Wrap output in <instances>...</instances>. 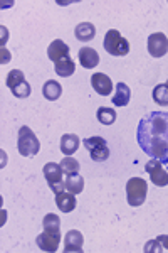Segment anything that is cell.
I'll use <instances>...</instances> for the list:
<instances>
[{"mask_svg": "<svg viewBox=\"0 0 168 253\" xmlns=\"http://www.w3.org/2000/svg\"><path fill=\"white\" fill-rule=\"evenodd\" d=\"M138 144L151 159L168 167V113L151 112L143 117L136 132Z\"/></svg>", "mask_w": 168, "mask_h": 253, "instance_id": "obj_1", "label": "cell"}, {"mask_svg": "<svg viewBox=\"0 0 168 253\" xmlns=\"http://www.w3.org/2000/svg\"><path fill=\"white\" fill-rule=\"evenodd\" d=\"M44 231L35 238V243L42 252H57L61 243V219L57 214H47L42 219Z\"/></svg>", "mask_w": 168, "mask_h": 253, "instance_id": "obj_2", "label": "cell"}, {"mask_svg": "<svg viewBox=\"0 0 168 253\" xmlns=\"http://www.w3.org/2000/svg\"><path fill=\"white\" fill-rule=\"evenodd\" d=\"M17 149H19L20 156H24V157H34L39 154L40 142H39L37 135H35L27 125L20 126V130H19Z\"/></svg>", "mask_w": 168, "mask_h": 253, "instance_id": "obj_3", "label": "cell"}, {"mask_svg": "<svg viewBox=\"0 0 168 253\" xmlns=\"http://www.w3.org/2000/svg\"><path fill=\"white\" fill-rule=\"evenodd\" d=\"M146 193H148V184L143 177H131L126 184V199L128 205L138 208L145 203Z\"/></svg>", "mask_w": 168, "mask_h": 253, "instance_id": "obj_4", "label": "cell"}, {"mask_svg": "<svg viewBox=\"0 0 168 253\" xmlns=\"http://www.w3.org/2000/svg\"><path fill=\"white\" fill-rule=\"evenodd\" d=\"M104 49L111 56H126L130 52V42L123 38L120 31L109 29L104 36Z\"/></svg>", "mask_w": 168, "mask_h": 253, "instance_id": "obj_5", "label": "cell"}, {"mask_svg": "<svg viewBox=\"0 0 168 253\" xmlns=\"http://www.w3.org/2000/svg\"><path fill=\"white\" fill-rule=\"evenodd\" d=\"M7 86L10 88L12 95L15 98H29L31 95V84L26 81V76L20 69H12V71L7 75V80H5Z\"/></svg>", "mask_w": 168, "mask_h": 253, "instance_id": "obj_6", "label": "cell"}, {"mask_svg": "<svg viewBox=\"0 0 168 253\" xmlns=\"http://www.w3.org/2000/svg\"><path fill=\"white\" fill-rule=\"evenodd\" d=\"M83 144L89 150V156L94 162H104L109 157V149L103 137H89L84 138Z\"/></svg>", "mask_w": 168, "mask_h": 253, "instance_id": "obj_7", "label": "cell"}, {"mask_svg": "<svg viewBox=\"0 0 168 253\" xmlns=\"http://www.w3.org/2000/svg\"><path fill=\"white\" fill-rule=\"evenodd\" d=\"M63 174L64 172H63V169H61V166L56 164V162H47V164L44 166V175H46L47 184L54 194L61 193V191L66 187Z\"/></svg>", "mask_w": 168, "mask_h": 253, "instance_id": "obj_8", "label": "cell"}, {"mask_svg": "<svg viewBox=\"0 0 168 253\" xmlns=\"http://www.w3.org/2000/svg\"><path fill=\"white\" fill-rule=\"evenodd\" d=\"M145 170L148 172L151 182H153L155 186H158V187L168 186V172L158 159H151V161L146 162Z\"/></svg>", "mask_w": 168, "mask_h": 253, "instance_id": "obj_9", "label": "cell"}, {"mask_svg": "<svg viewBox=\"0 0 168 253\" xmlns=\"http://www.w3.org/2000/svg\"><path fill=\"white\" fill-rule=\"evenodd\" d=\"M146 46L151 58H163L168 52V38L163 32H155L148 38Z\"/></svg>", "mask_w": 168, "mask_h": 253, "instance_id": "obj_10", "label": "cell"}, {"mask_svg": "<svg viewBox=\"0 0 168 253\" xmlns=\"http://www.w3.org/2000/svg\"><path fill=\"white\" fill-rule=\"evenodd\" d=\"M91 86L101 96H108L113 93V81L104 73H94L91 76Z\"/></svg>", "mask_w": 168, "mask_h": 253, "instance_id": "obj_11", "label": "cell"}, {"mask_svg": "<svg viewBox=\"0 0 168 253\" xmlns=\"http://www.w3.org/2000/svg\"><path fill=\"white\" fill-rule=\"evenodd\" d=\"M83 235L77 230H71L66 233L64 238V252H83Z\"/></svg>", "mask_w": 168, "mask_h": 253, "instance_id": "obj_12", "label": "cell"}, {"mask_svg": "<svg viewBox=\"0 0 168 253\" xmlns=\"http://www.w3.org/2000/svg\"><path fill=\"white\" fill-rule=\"evenodd\" d=\"M69 56V46L61 39H56L51 42V46L47 47V58L51 61H59L63 58H67Z\"/></svg>", "mask_w": 168, "mask_h": 253, "instance_id": "obj_13", "label": "cell"}, {"mask_svg": "<svg viewBox=\"0 0 168 253\" xmlns=\"http://www.w3.org/2000/svg\"><path fill=\"white\" fill-rule=\"evenodd\" d=\"M79 63L86 69H93L100 64V54L93 47H81L79 49Z\"/></svg>", "mask_w": 168, "mask_h": 253, "instance_id": "obj_14", "label": "cell"}, {"mask_svg": "<svg viewBox=\"0 0 168 253\" xmlns=\"http://www.w3.org/2000/svg\"><path fill=\"white\" fill-rule=\"evenodd\" d=\"M56 205L61 211H63V213H71V211H74V208L77 205L76 194L61 191V193L56 194Z\"/></svg>", "mask_w": 168, "mask_h": 253, "instance_id": "obj_15", "label": "cell"}, {"mask_svg": "<svg viewBox=\"0 0 168 253\" xmlns=\"http://www.w3.org/2000/svg\"><path fill=\"white\" fill-rule=\"evenodd\" d=\"M79 144L81 138L76 133H64L61 137V152L66 154V156H71V154H74L79 149Z\"/></svg>", "mask_w": 168, "mask_h": 253, "instance_id": "obj_16", "label": "cell"}, {"mask_svg": "<svg viewBox=\"0 0 168 253\" xmlns=\"http://www.w3.org/2000/svg\"><path fill=\"white\" fill-rule=\"evenodd\" d=\"M54 69H56V75L61 76V78H69L71 75H74L76 71V64L74 61H72L71 58H63L59 61H56L54 63Z\"/></svg>", "mask_w": 168, "mask_h": 253, "instance_id": "obj_17", "label": "cell"}, {"mask_svg": "<svg viewBox=\"0 0 168 253\" xmlns=\"http://www.w3.org/2000/svg\"><path fill=\"white\" fill-rule=\"evenodd\" d=\"M131 100V89L128 84L125 83H118L116 84V91H114V98H113V103L116 107H126Z\"/></svg>", "mask_w": 168, "mask_h": 253, "instance_id": "obj_18", "label": "cell"}, {"mask_svg": "<svg viewBox=\"0 0 168 253\" xmlns=\"http://www.w3.org/2000/svg\"><path fill=\"white\" fill-rule=\"evenodd\" d=\"M74 34H76V39L81 41V42H89V41H93L94 36H96V27H94L91 22H81L79 26L76 27Z\"/></svg>", "mask_w": 168, "mask_h": 253, "instance_id": "obj_19", "label": "cell"}, {"mask_svg": "<svg viewBox=\"0 0 168 253\" xmlns=\"http://www.w3.org/2000/svg\"><path fill=\"white\" fill-rule=\"evenodd\" d=\"M64 184H66V189L67 193L71 194H79L81 191L84 189V179L81 177L79 174L74 172V174H67L64 179Z\"/></svg>", "mask_w": 168, "mask_h": 253, "instance_id": "obj_20", "label": "cell"}, {"mask_svg": "<svg viewBox=\"0 0 168 253\" xmlns=\"http://www.w3.org/2000/svg\"><path fill=\"white\" fill-rule=\"evenodd\" d=\"M61 93H63V86H61L59 83H57L56 80H49L44 83L42 86V95L47 98V100L51 101H56L57 98L61 96Z\"/></svg>", "mask_w": 168, "mask_h": 253, "instance_id": "obj_21", "label": "cell"}, {"mask_svg": "<svg viewBox=\"0 0 168 253\" xmlns=\"http://www.w3.org/2000/svg\"><path fill=\"white\" fill-rule=\"evenodd\" d=\"M153 101L160 107H168V86L167 83L157 84L153 89Z\"/></svg>", "mask_w": 168, "mask_h": 253, "instance_id": "obj_22", "label": "cell"}, {"mask_svg": "<svg viewBox=\"0 0 168 253\" xmlns=\"http://www.w3.org/2000/svg\"><path fill=\"white\" fill-rule=\"evenodd\" d=\"M96 117H98V120H100V124H103V125H113L114 122H116V112L108 107H101L96 112Z\"/></svg>", "mask_w": 168, "mask_h": 253, "instance_id": "obj_23", "label": "cell"}, {"mask_svg": "<svg viewBox=\"0 0 168 253\" xmlns=\"http://www.w3.org/2000/svg\"><path fill=\"white\" fill-rule=\"evenodd\" d=\"M61 169H63V172L67 175V174H74L79 170V162L76 161L74 157H71V156H67V157H64L63 161H61Z\"/></svg>", "mask_w": 168, "mask_h": 253, "instance_id": "obj_24", "label": "cell"}, {"mask_svg": "<svg viewBox=\"0 0 168 253\" xmlns=\"http://www.w3.org/2000/svg\"><path fill=\"white\" fill-rule=\"evenodd\" d=\"M155 252H157V253L165 252V250H163V247H162V243H160L157 238L151 240V242H148L145 245V253H155Z\"/></svg>", "mask_w": 168, "mask_h": 253, "instance_id": "obj_25", "label": "cell"}, {"mask_svg": "<svg viewBox=\"0 0 168 253\" xmlns=\"http://www.w3.org/2000/svg\"><path fill=\"white\" fill-rule=\"evenodd\" d=\"M157 240H158L160 243H162L163 250L168 252V235H160V236H157Z\"/></svg>", "mask_w": 168, "mask_h": 253, "instance_id": "obj_26", "label": "cell"}, {"mask_svg": "<svg viewBox=\"0 0 168 253\" xmlns=\"http://www.w3.org/2000/svg\"><path fill=\"white\" fill-rule=\"evenodd\" d=\"M0 51H2V59H0V63H2V64L9 63V61H10V52L7 51L5 47H2V49H0Z\"/></svg>", "mask_w": 168, "mask_h": 253, "instance_id": "obj_27", "label": "cell"}, {"mask_svg": "<svg viewBox=\"0 0 168 253\" xmlns=\"http://www.w3.org/2000/svg\"><path fill=\"white\" fill-rule=\"evenodd\" d=\"M5 39H9V31H7L5 27H2V47H3V44H5Z\"/></svg>", "mask_w": 168, "mask_h": 253, "instance_id": "obj_28", "label": "cell"}, {"mask_svg": "<svg viewBox=\"0 0 168 253\" xmlns=\"http://www.w3.org/2000/svg\"><path fill=\"white\" fill-rule=\"evenodd\" d=\"M167 86H168V81H167Z\"/></svg>", "mask_w": 168, "mask_h": 253, "instance_id": "obj_29", "label": "cell"}]
</instances>
